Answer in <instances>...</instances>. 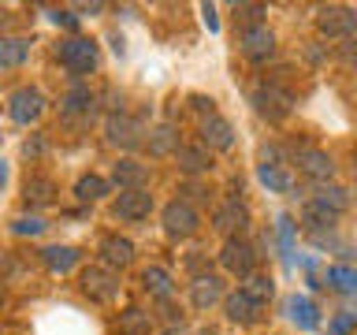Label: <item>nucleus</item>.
<instances>
[{"label": "nucleus", "instance_id": "nucleus-42", "mask_svg": "<svg viewBox=\"0 0 357 335\" xmlns=\"http://www.w3.org/2000/svg\"><path fill=\"white\" fill-rule=\"evenodd\" d=\"M4 302H8V290H4V287H0V309H4Z\"/></svg>", "mask_w": 357, "mask_h": 335}, {"label": "nucleus", "instance_id": "nucleus-43", "mask_svg": "<svg viewBox=\"0 0 357 335\" xmlns=\"http://www.w3.org/2000/svg\"><path fill=\"white\" fill-rule=\"evenodd\" d=\"M354 194H357V190H354Z\"/></svg>", "mask_w": 357, "mask_h": 335}, {"label": "nucleus", "instance_id": "nucleus-31", "mask_svg": "<svg viewBox=\"0 0 357 335\" xmlns=\"http://www.w3.org/2000/svg\"><path fill=\"white\" fill-rule=\"evenodd\" d=\"M242 290L257 302V306H264V302L275 295V279H272V276H257V272H253L250 279H245V287H242Z\"/></svg>", "mask_w": 357, "mask_h": 335}, {"label": "nucleus", "instance_id": "nucleus-30", "mask_svg": "<svg viewBox=\"0 0 357 335\" xmlns=\"http://www.w3.org/2000/svg\"><path fill=\"white\" fill-rule=\"evenodd\" d=\"M108 194V179H100V175H82L75 183V198L78 201H100Z\"/></svg>", "mask_w": 357, "mask_h": 335}, {"label": "nucleus", "instance_id": "nucleus-8", "mask_svg": "<svg viewBox=\"0 0 357 335\" xmlns=\"http://www.w3.org/2000/svg\"><path fill=\"white\" fill-rule=\"evenodd\" d=\"M105 138H108V145H116V149H138L142 145V123L123 116V112H112L105 119Z\"/></svg>", "mask_w": 357, "mask_h": 335}, {"label": "nucleus", "instance_id": "nucleus-4", "mask_svg": "<svg viewBox=\"0 0 357 335\" xmlns=\"http://www.w3.org/2000/svg\"><path fill=\"white\" fill-rule=\"evenodd\" d=\"M220 265H223V272H231L238 279H250L253 268H257V250L245 239H227L223 250H220Z\"/></svg>", "mask_w": 357, "mask_h": 335}, {"label": "nucleus", "instance_id": "nucleus-21", "mask_svg": "<svg viewBox=\"0 0 357 335\" xmlns=\"http://www.w3.org/2000/svg\"><path fill=\"white\" fill-rule=\"evenodd\" d=\"M175 156H178V172H186V175H201L212 168V153L205 145H178Z\"/></svg>", "mask_w": 357, "mask_h": 335}, {"label": "nucleus", "instance_id": "nucleus-6", "mask_svg": "<svg viewBox=\"0 0 357 335\" xmlns=\"http://www.w3.org/2000/svg\"><path fill=\"white\" fill-rule=\"evenodd\" d=\"M60 64L75 75H89L97 67V45L89 38H67L60 45Z\"/></svg>", "mask_w": 357, "mask_h": 335}, {"label": "nucleus", "instance_id": "nucleus-22", "mask_svg": "<svg viewBox=\"0 0 357 335\" xmlns=\"http://www.w3.org/2000/svg\"><path fill=\"white\" fill-rule=\"evenodd\" d=\"M145 145H149L153 156L178 153V131H175V123H156V127L149 131V138H145Z\"/></svg>", "mask_w": 357, "mask_h": 335}, {"label": "nucleus", "instance_id": "nucleus-32", "mask_svg": "<svg viewBox=\"0 0 357 335\" xmlns=\"http://www.w3.org/2000/svg\"><path fill=\"white\" fill-rule=\"evenodd\" d=\"M149 324H153V320H149V313H142V309H134V306L119 313V328H123V332H130V335L149 332Z\"/></svg>", "mask_w": 357, "mask_h": 335}, {"label": "nucleus", "instance_id": "nucleus-19", "mask_svg": "<svg viewBox=\"0 0 357 335\" xmlns=\"http://www.w3.org/2000/svg\"><path fill=\"white\" fill-rule=\"evenodd\" d=\"M22 201L33 205V209L52 205V201H56V183H52V179H45V175H30L26 183H22Z\"/></svg>", "mask_w": 357, "mask_h": 335}, {"label": "nucleus", "instance_id": "nucleus-40", "mask_svg": "<svg viewBox=\"0 0 357 335\" xmlns=\"http://www.w3.org/2000/svg\"><path fill=\"white\" fill-rule=\"evenodd\" d=\"M201 19H205V27L216 34L220 30V19H216V4H201Z\"/></svg>", "mask_w": 357, "mask_h": 335}, {"label": "nucleus", "instance_id": "nucleus-36", "mask_svg": "<svg viewBox=\"0 0 357 335\" xmlns=\"http://www.w3.org/2000/svg\"><path fill=\"white\" fill-rule=\"evenodd\" d=\"M339 60H342L346 67H354V71H357V38L339 45Z\"/></svg>", "mask_w": 357, "mask_h": 335}, {"label": "nucleus", "instance_id": "nucleus-2", "mask_svg": "<svg viewBox=\"0 0 357 335\" xmlns=\"http://www.w3.org/2000/svg\"><path fill=\"white\" fill-rule=\"evenodd\" d=\"M250 100H253L257 116H264L268 123L287 119V116H290V108H294V97H290L283 86H275V82H257Z\"/></svg>", "mask_w": 357, "mask_h": 335}, {"label": "nucleus", "instance_id": "nucleus-15", "mask_svg": "<svg viewBox=\"0 0 357 335\" xmlns=\"http://www.w3.org/2000/svg\"><path fill=\"white\" fill-rule=\"evenodd\" d=\"M223 298V279L220 276H194V283H190V302H194L197 309H212L216 302Z\"/></svg>", "mask_w": 357, "mask_h": 335}, {"label": "nucleus", "instance_id": "nucleus-28", "mask_svg": "<svg viewBox=\"0 0 357 335\" xmlns=\"http://www.w3.org/2000/svg\"><path fill=\"white\" fill-rule=\"evenodd\" d=\"M335 212H328L324 205H317V201H305L301 205V223H305L309 231H324V228H335Z\"/></svg>", "mask_w": 357, "mask_h": 335}, {"label": "nucleus", "instance_id": "nucleus-38", "mask_svg": "<svg viewBox=\"0 0 357 335\" xmlns=\"http://www.w3.org/2000/svg\"><path fill=\"white\" fill-rule=\"evenodd\" d=\"M52 22H56V27H67V30H75V27H78L75 11H67V8H56V11H52Z\"/></svg>", "mask_w": 357, "mask_h": 335}, {"label": "nucleus", "instance_id": "nucleus-25", "mask_svg": "<svg viewBox=\"0 0 357 335\" xmlns=\"http://www.w3.org/2000/svg\"><path fill=\"white\" fill-rule=\"evenodd\" d=\"M287 313H290V320L298 324L301 332H312L320 324V317H317V306H312V302L305 298V295H294L287 302Z\"/></svg>", "mask_w": 357, "mask_h": 335}, {"label": "nucleus", "instance_id": "nucleus-35", "mask_svg": "<svg viewBox=\"0 0 357 335\" xmlns=\"http://www.w3.org/2000/svg\"><path fill=\"white\" fill-rule=\"evenodd\" d=\"M279 242H283V253L294 250V223H290V216H279Z\"/></svg>", "mask_w": 357, "mask_h": 335}, {"label": "nucleus", "instance_id": "nucleus-13", "mask_svg": "<svg viewBox=\"0 0 357 335\" xmlns=\"http://www.w3.org/2000/svg\"><path fill=\"white\" fill-rule=\"evenodd\" d=\"M100 261H105V268H127L134 261V242L123 239V234H105L97 246Z\"/></svg>", "mask_w": 357, "mask_h": 335}, {"label": "nucleus", "instance_id": "nucleus-7", "mask_svg": "<svg viewBox=\"0 0 357 335\" xmlns=\"http://www.w3.org/2000/svg\"><path fill=\"white\" fill-rule=\"evenodd\" d=\"M41 112H45V94L33 86H22L8 97V116L15 123H22V127H30L33 119H41Z\"/></svg>", "mask_w": 357, "mask_h": 335}, {"label": "nucleus", "instance_id": "nucleus-12", "mask_svg": "<svg viewBox=\"0 0 357 335\" xmlns=\"http://www.w3.org/2000/svg\"><path fill=\"white\" fill-rule=\"evenodd\" d=\"M116 212L119 220H130V223H138V220H145L153 212V194L149 190H123V194L116 198Z\"/></svg>", "mask_w": 357, "mask_h": 335}, {"label": "nucleus", "instance_id": "nucleus-18", "mask_svg": "<svg viewBox=\"0 0 357 335\" xmlns=\"http://www.w3.org/2000/svg\"><path fill=\"white\" fill-rule=\"evenodd\" d=\"M223 309H227V320H234V324H253L261 317V306H257L245 290H234V295L223 298Z\"/></svg>", "mask_w": 357, "mask_h": 335}, {"label": "nucleus", "instance_id": "nucleus-5", "mask_svg": "<svg viewBox=\"0 0 357 335\" xmlns=\"http://www.w3.org/2000/svg\"><path fill=\"white\" fill-rule=\"evenodd\" d=\"M197 228H201V216H197V209L190 205V201L175 198V201L164 205V231L172 234V239H190Z\"/></svg>", "mask_w": 357, "mask_h": 335}, {"label": "nucleus", "instance_id": "nucleus-27", "mask_svg": "<svg viewBox=\"0 0 357 335\" xmlns=\"http://www.w3.org/2000/svg\"><path fill=\"white\" fill-rule=\"evenodd\" d=\"M30 56L26 38H0V67H22Z\"/></svg>", "mask_w": 357, "mask_h": 335}, {"label": "nucleus", "instance_id": "nucleus-20", "mask_svg": "<svg viewBox=\"0 0 357 335\" xmlns=\"http://www.w3.org/2000/svg\"><path fill=\"white\" fill-rule=\"evenodd\" d=\"M142 287L149 290L153 298H160V302H167L175 295V279H172V272H167V268H160V265H149L142 272Z\"/></svg>", "mask_w": 357, "mask_h": 335}, {"label": "nucleus", "instance_id": "nucleus-1", "mask_svg": "<svg viewBox=\"0 0 357 335\" xmlns=\"http://www.w3.org/2000/svg\"><path fill=\"white\" fill-rule=\"evenodd\" d=\"M317 30L324 38H335V41H354L357 38V8H346V4H328L317 11Z\"/></svg>", "mask_w": 357, "mask_h": 335}, {"label": "nucleus", "instance_id": "nucleus-29", "mask_svg": "<svg viewBox=\"0 0 357 335\" xmlns=\"http://www.w3.org/2000/svg\"><path fill=\"white\" fill-rule=\"evenodd\" d=\"M324 279L335 290H342V295H357V268H350V265H331Z\"/></svg>", "mask_w": 357, "mask_h": 335}, {"label": "nucleus", "instance_id": "nucleus-14", "mask_svg": "<svg viewBox=\"0 0 357 335\" xmlns=\"http://www.w3.org/2000/svg\"><path fill=\"white\" fill-rule=\"evenodd\" d=\"M201 145H205V149H231L234 145V127L223 116L201 119Z\"/></svg>", "mask_w": 357, "mask_h": 335}, {"label": "nucleus", "instance_id": "nucleus-10", "mask_svg": "<svg viewBox=\"0 0 357 335\" xmlns=\"http://www.w3.org/2000/svg\"><path fill=\"white\" fill-rule=\"evenodd\" d=\"M294 164H298V172L312 179V183H331V175H335V161L324 149H312V145H305V149H298L294 156Z\"/></svg>", "mask_w": 357, "mask_h": 335}, {"label": "nucleus", "instance_id": "nucleus-23", "mask_svg": "<svg viewBox=\"0 0 357 335\" xmlns=\"http://www.w3.org/2000/svg\"><path fill=\"white\" fill-rule=\"evenodd\" d=\"M78 253L75 246H45L41 250V261H45V268H49V272H71V268L78 265Z\"/></svg>", "mask_w": 357, "mask_h": 335}, {"label": "nucleus", "instance_id": "nucleus-41", "mask_svg": "<svg viewBox=\"0 0 357 335\" xmlns=\"http://www.w3.org/2000/svg\"><path fill=\"white\" fill-rule=\"evenodd\" d=\"M8 183V168H4V161H0V186Z\"/></svg>", "mask_w": 357, "mask_h": 335}, {"label": "nucleus", "instance_id": "nucleus-24", "mask_svg": "<svg viewBox=\"0 0 357 335\" xmlns=\"http://www.w3.org/2000/svg\"><path fill=\"white\" fill-rule=\"evenodd\" d=\"M312 201H317V205H324L328 212H335V216H342L346 205H350V190H342V186H335V183H324V186H317Z\"/></svg>", "mask_w": 357, "mask_h": 335}, {"label": "nucleus", "instance_id": "nucleus-26", "mask_svg": "<svg viewBox=\"0 0 357 335\" xmlns=\"http://www.w3.org/2000/svg\"><path fill=\"white\" fill-rule=\"evenodd\" d=\"M257 179H261L272 194H290V190H294V179L283 172V164H257Z\"/></svg>", "mask_w": 357, "mask_h": 335}, {"label": "nucleus", "instance_id": "nucleus-16", "mask_svg": "<svg viewBox=\"0 0 357 335\" xmlns=\"http://www.w3.org/2000/svg\"><path fill=\"white\" fill-rule=\"evenodd\" d=\"M145 179H149V168L138 164L134 156H123V161L112 168V183L119 190H145Z\"/></svg>", "mask_w": 357, "mask_h": 335}, {"label": "nucleus", "instance_id": "nucleus-37", "mask_svg": "<svg viewBox=\"0 0 357 335\" xmlns=\"http://www.w3.org/2000/svg\"><path fill=\"white\" fill-rule=\"evenodd\" d=\"M212 105H216V100H212V97H201V94H194V97H190V108H194V112H201V116H216V108H212Z\"/></svg>", "mask_w": 357, "mask_h": 335}, {"label": "nucleus", "instance_id": "nucleus-17", "mask_svg": "<svg viewBox=\"0 0 357 335\" xmlns=\"http://www.w3.org/2000/svg\"><path fill=\"white\" fill-rule=\"evenodd\" d=\"M93 105H97V94H93V89H86V86L67 89L63 100H60V108H63L67 119H89V116H93Z\"/></svg>", "mask_w": 357, "mask_h": 335}, {"label": "nucleus", "instance_id": "nucleus-34", "mask_svg": "<svg viewBox=\"0 0 357 335\" xmlns=\"http://www.w3.org/2000/svg\"><path fill=\"white\" fill-rule=\"evenodd\" d=\"M45 228H49V223L38 220V216H19L15 223H11V231H15V234H41Z\"/></svg>", "mask_w": 357, "mask_h": 335}, {"label": "nucleus", "instance_id": "nucleus-39", "mask_svg": "<svg viewBox=\"0 0 357 335\" xmlns=\"http://www.w3.org/2000/svg\"><path fill=\"white\" fill-rule=\"evenodd\" d=\"M354 324H357V313H342V317L331 324V335H346V332L354 328Z\"/></svg>", "mask_w": 357, "mask_h": 335}, {"label": "nucleus", "instance_id": "nucleus-9", "mask_svg": "<svg viewBox=\"0 0 357 335\" xmlns=\"http://www.w3.org/2000/svg\"><path fill=\"white\" fill-rule=\"evenodd\" d=\"M238 49H242V56H245V60H253V64H264L268 56L275 52V34L268 30V22H261V27H242Z\"/></svg>", "mask_w": 357, "mask_h": 335}, {"label": "nucleus", "instance_id": "nucleus-3", "mask_svg": "<svg viewBox=\"0 0 357 335\" xmlns=\"http://www.w3.org/2000/svg\"><path fill=\"white\" fill-rule=\"evenodd\" d=\"M78 287H82V295L93 298V302H112L119 295V276L105 265H89V268H82Z\"/></svg>", "mask_w": 357, "mask_h": 335}, {"label": "nucleus", "instance_id": "nucleus-11", "mask_svg": "<svg viewBox=\"0 0 357 335\" xmlns=\"http://www.w3.org/2000/svg\"><path fill=\"white\" fill-rule=\"evenodd\" d=\"M212 223H216V231L238 239V234L245 231V223H250V209H245L238 198H231V201H223V205L212 212Z\"/></svg>", "mask_w": 357, "mask_h": 335}, {"label": "nucleus", "instance_id": "nucleus-33", "mask_svg": "<svg viewBox=\"0 0 357 335\" xmlns=\"http://www.w3.org/2000/svg\"><path fill=\"white\" fill-rule=\"evenodd\" d=\"M264 4H234V19H242L245 27H261V15H264Z\"/></svg>", "mask_w": 357, "mask_h": 335}]
</instances>
